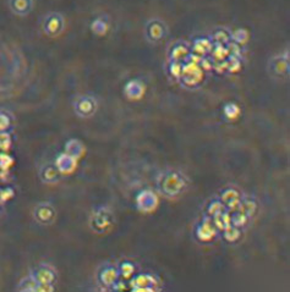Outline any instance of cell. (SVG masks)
<instances>
[{
  "mask_svg": "<svg viewBox=\"0 0 290 292\" xmlns=\"http://www.w3.org/2000/svg\"><path fill=\"white\" fill-rule=\"evenodd\" d=\"M65 29V18L60 12H48L42 21V30L48 37H58Z\"/></svg>",
  "mask_w": 290,
  "mask_h": 292,
  "instance_id": "6da1fadb",
  "label": "cell"
},
{
  "mask_svg": "<svg viewBox=\"0 0 290 292\" xmlns=\"http://www.w3.org/2000/svg\"><path fill=\"white\" fill-rule=\"evenodd\" d=\"M166 24L162 18H151L144 27L146 38L151 43H158L166 35Z\"/></svg>",
  "mask_w": 290,
  "mask_h": 292,
  "instance_id": "7a4b0ae2",
  "label": "cell"
},
{
  "mask_svg": "<svg viewBox=\"0 0 290 292\" xmlns=\"http://www.w3.org/2000/svg\"><path fill=\"white\" fill-rule=\"evenodd\" d=\"M10 11L16 16H27L35 6V0H8Z\"/></svg>",
  "mask_w": 290,
  "mask_h": 292,
  "instance_id": "3957f363",
  "label": "cell"
},
{
  "mask_svg": "<svg viewBox=\"0 0 290 292\" xmlns=\"http://www.w3.org/2000/svg\"><path fill=\"white\" fill-rule=\"evenodd\" d=\"M108 27H109V18L107 15H101V16L94 18L91 24L92 31L97 35H104L108 31Z\"/></svg>",
  "mask_w": 290,
  "mask_h": 292,
  "instance_id": "277c9868",
  "label": "cell"
}]
</instances>
